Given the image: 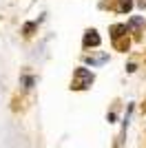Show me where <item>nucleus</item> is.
I'll list each match as a JSON object with an SVG mask.
<instances>
[{"label": "nucleus", "instance_id": "obj_1", "mask_svg": "<svg viewBox=\"0 0 146 148\" xmlns=\"http://www.w3.org/2000/svg\"><path fill=\"white\" fill-rule=\"evenodd\" d=\"M93 82V73L89 69L80 66L75 69V73H73V88H89Z\"/></svg>", "mask_w": 146, "mask_h": 148}, {"label": "nucleus", "instance_id": "obj_2", "mask_svg": "<svg viewBox=\"0 0 146 148\" xmlns=\"http://www.w3.org/2000/svg\"><path fill=\"white\" fill-rule=\"evenodd\" d=\"M100 44V36H97L95 31H86L84 36V47H97Z\"/></svg>", "mask_w": 146, "mask_h": 148}, {"label": "nucleus", "instance_id": "obj_3", "mask_svg": "<svg viewBox=\"0 0 146 148\" xmlns=\"http://www.w3.org/2000/svg\"><path fill=\"white\" fill-rule=\"evenodd\" d=\"M86 62H91V66H100V64H104V62H109V56L106 53H102V56H97V58H86Z\"/></svg>", "mask_w": 146, "mask_h": 148}, {"label": "nucleus", "instance_id": "obj_4", "mask_svg": "<svg viewBox=\"0 0 146 148\" xmlns=\"http://www.w3.org/2000/svg\"><path fill=\"white\" fill-rule=\"evenodd\" d=\"M133 9V0H120V5H117V11H131Z\"/></svg>", "mask_w": 146, "mask_h": 148}, {"label": "nucleus", "instance_id": "obj_5", "mask_svg": "<svg viewBox=\"0 0 146 148\" xmlns=\"http://www.w3.org/2000/svg\"><path fill=\"white\" fill-rule=\"evenodd\" d=\"M36 29V25L33 22H29V25H24V36H31V31Z\"/></svg>", "mask_w": 146, "mask_h": 148}, {"label": "nucleus", "instance_id": "obj_6", "mask_svg": "<svg viewBox=\"0 0 146 148\" xmlns=\"http://www.w3.org/2000/svg\"><path fill=\"white\" fill-rule=\"evenodd\" d=\"M144 25V18H133L131 20V27H142Z\"/></svg>", "mask_w": 146, "mask_h": 148}]
</instances>
